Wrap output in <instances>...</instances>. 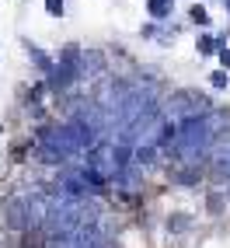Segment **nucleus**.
<instances>
[{"mask_svg": "<svg viewBox=\"0 0 230 248\" xmlns=\"http://www.w3.org/2000/svg\"><path fill=\"white\" fill-rule=\"evenodd\" d=\"M209 140H213L209 123L202 119V115H188V119L182 123V133H178V154H182L185 161H195L209 147Z\"/></svg>", "mask_w": 230, "mask_h": 248, "instance_id": "f257e3e1", "label": "nucleus"}, {"mask_svg": "<svg viewBox=\"0 0 230 248\" xmlns=\"http://www.w3.org/2000/svg\"><path fill=\"white\" fill-rule=\"evenodd\" d=\"M171 4H174V0H146V11H150L154 18H168V14H171Z\"/></svg>", "mask_w": 230, "mask_h": 248, "instance_id": "f03ea898", "label": "nucleus"}, {"mask_svg": "<svg viewBox=\"0 0 230 248\" xmlns=\"http://www.w3.org/2000/svg\"><path fill=\"white\" fill-rule=\"evenodd\" d=\"M216 178L230 186V154H223V157L216 161Z\"/></svg>", "mask_w": 230, "mask_h": 248, "instance_id": "7ed1b4c3", "label": "nucleus"}, {"mask_svg": "<svg viewBox=\"0 0 230 248\" xmlns=\"http://www.w3.org/2000/svg\"><path fill=\"white\" fill-rule=\"evenodd\" d=\"M31 60H35L42 70H53V63H49V56L42 53V49H35V46H31Z\"/></svg>", "mask_w": 230, "mask_h": 248, "instance_id": "20e7f679", "label": "nucleus"}, {"mask_svg": "<svg viewBox=\"0 0 230 248\" xmlns=\"http://www.w3.org/2000/svg\"><path fill=\"white\" fill-rule=\"evenodd\" d=\"M136 161H140V164H150V161H154V147H140V151H136Z\"/></svg>", "mask_w": 230, "mask_h": 248, "instance_id": "39448f33", "label": "nucleus"}, {"mask_svg": "<svg viewBox=\"0 0 230 248\" xmlns=\"http://www.w3.org/2000/svg\"><path fill=\"white\" fill-rule=\"evenodd\" d=\"M45 11L53 14V18H59L63 14V0H45Z\"/></svg>", "mask_w": 230, "mask_h": 248, "instance_id": "423d86ee", "label": "nucleus"}, {"mask_svg": "<svg viewBox=\"0 0 230 248\" xmlns=\"http://www.w3.org/2000/svg\"><path fill=\"white\" fill-rule=\"evenodd\" d=\"M199 53H216V42H213V39H199Z\"/></svg>", "mask_w": 230, "mask_h": 248, "instance_id": "0eeeda50", "label": "nucleus"}, {"mask_svg": "<svg viewBox=\"0 0 230 248\" xmlns=\"http://www.w3.org/2000/svg\"><path fill=\"white\" fill-rule=\"evenodd\" d=\"M227 70H216V74H213V88H227Z\"/></svg>", "mask_w": 230, "mask_h": 248, "instance_id": "6e6552de", "label": "nucleus"}, {"mask_svg": "<svg viewBox=\"0 0 230 248\" xmlns=\"http://www.w3.org/2000/svg\"><path fill=\"white\" fill-rule=\"evenodd\" d=\"M192 21H199V25H206L209 18H206V11H202V7H192Z\"/></svg>", "mask_w": 230, "mask_h": 248, "instance_id": "1a4fd4ad", "label": "nucleus"}, {"mask_svg": "<svg viewBox=\"0 0 230 248\" xmlns=\"http://www.w3.org/2000/svg\"><path fill=\"white\" fill-rule=\"evenodd\" d=\"M220 63H223V70H227V67H230V49H227V46H223V49H220Z\"/></svg>", "mask_w": 230, "mask_h": 248, "instance_id": "9d476101", "label": "nucleus"}, {"mask_svg": "<svg viewBox=\"0 0 230 248\" xmlns=\"http://www.w3.org/2000/svg\"><path fill=\"white\" fill-rule=\"evenodd\" d=\"M227 7H230V4H227Z\"/></svg>", "mask_w": 230, "mask_h": 248, "instance_id": "9b49d317", "label": "nucleus"}]
</instances>
